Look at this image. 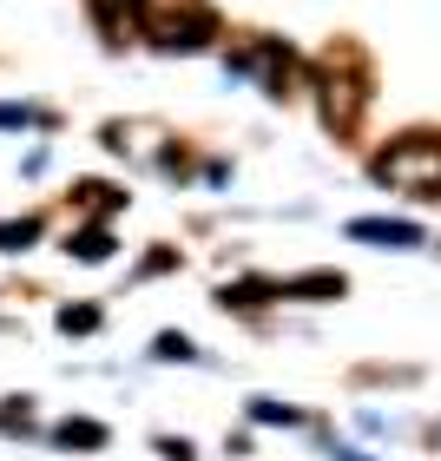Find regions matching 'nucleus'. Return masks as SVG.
Instances as JSON below:
<instances>
[{"label": "nucleus", "instance_id": "obj_1", "mask_svg": "<svg viewBox=\"0 0 441 461\" xmlns=\"http://www.w3.org/2000/svg\"><path fill=\"white\" fill-rule=\"evenodd\" d=\"M369 178L409 198H441V132H409L369 158Z\"/></svg>", "mask_w": 441, "mask_h": 461}, {"label": "nucleus", "instance_id": "obj_2", "mask_svg": "<svg viewBox=\"0 0 441 461\" xmlns=\"http://www.w3.org/2000/svg\"><path fill=\"white\" fill-rule=\"evenodd\" d=\"M212 33H218V20L204 14V7H184V14H165V20H152V40H158V47H184V53L212 47Z\"/></svg>", "mask_w": 441, "mask_h": 461}, {"label": "nucleus", "instance_id": "obj_3", "mask_svg": "<svg viewBox=\"0 0 441 461\" xmlns=\"http://www.w3.org/2000/svg\"><path fill=\"white\" fill-rule=\"evenodd\" d=\"M349 238L382 244V250H415V244H422V224H409V218H356Z\"/></svg>", "mask_w": 441, "mask_h": 461}, {"label": "nucleus", "instance_id": "obj_4", "mask_svg": "<svg viewBox=\"0 0 441 461\" xmlns=\"http://www.w3.org/2000/svg\"><path fill=\"white\" fill-rule=\"evenodd\" d=\"M349 290L343 270H303V277H284V297H297V303H336Z\"/></svg>", "mask_w": 441, "mask_h": 461}, {"label": "nucleus", "instance_id": "obj_5", "mask_svg": "<svg viewBox=\"0 0 441 461\" xmlns=\"http://www.w3.org/2000/svg\"><path fill=\"white\" fill-rule=\"evenodd\" d=\"M277 297H284V284H270V277L218 284V303H224V310H264V303H277Z\"/></svg>", "mask_w": 441, "mask_h": 461}, {"label": "nucleus", "instance_id": "obj_6", "mask_svg": "<svg viewBox=\"0 0 441 461\" xmlns=\"http://www.w3.org/2000/svg\"><path fill=\"white\" fill-rule=\"evenodd\" d=\"M53 442H59V448H79V455H99V448L112 442V429L93 422V415H67V422L53 429Z\"/></svg>", "mask_w": 441, "mask_h": 461}, {"label": "nucleus", "instance_id": "obj_7", "mask_svg": "<svg viewBox=\"0 0 441 461\" xmlns=\"http://www.w3.org/2000/svg\"><path fill=\"white\" fill-rule=\"evenodd\" d=\"M67 250H73L79 264H106V258H112V230H106V218H99V224H86V230H73V238H67Z\"/></svg>", "mask_w": 441, "mask_h": 461}, {"label": "nucleus", "instance_id": "obj_8", "mask_svg": "<svg viewBox=\"0 0 441 461\" xmlns=\"http://www.w3.org/2000/svg\"><path fill=\"white\" fill-rule=\"evenodd\" d=\"M73 198H79V204H93L99 218H112L119 204H125V192H119V185H106V178H79V185H73Z\"/></svg>", "mask_w": 441, "mask_h": 461}, {"label": "nucleus", "instance_id": "obj_9", "mask_svg": "<svg viewBox=\"0 0 441 461\" xmlns=\"http://www.w3.org/2000/svg\"><path fill=\"white\" fill-rule=\"evenodd\" d=\"M99 323H106L99 303H59V330H67V337H93Z\"/></svg>", "mask_w": 441, "mask_h": 461}, {"label": "nucleus", "instance_id": "obj_10", "mask_svg": "<svg viewBox=\"0 0 441 461\" xmlns=\"http://www.w3.org/2000/svg\"><path fill=\"white\" fill-rule=\"evenodd\" d=\"M158 363H198V343L184 337V330H158V343H152Z\"/></svg>", "mask_w": 441, "mask_h": 461}, {"label": "nucleus", "instance_id": "obj_11", "mask_svg": "<svg viewBox=\"0 0 441 461\" xmlns=\"http://www.w3.org/2000/svg\"><path fill=\"white\" fill-rule=\"evenodd\" d=\"M40 218H14V224H0V250H33V238H40Z\"/></svg>", "mask_w": 441, "mask_h": 461}, {"label": "nucleus", "instance_id": "obj_12", "mask_svg": "<svg viewBox=\"0 0 441 461\" xmlns=\"http://www.w3.org/2000/svg\"><path fill=\"white\" fill-rule=\"evenodd\" d=\"M0 429H33V409H27V395H7V409H0Z\"/></svg>", "mask_w": 441, "mask_h": 461}, {"label": "nucleus", "instance_id": "obj_13", "mask_svg": "<svg viewBox=\"0 0 441 461\" xmlns=\"http://www.w3.org/2000/svg\"><path fill=\"white\" fill-rule=\"evenodd\" d=\"M250 415H257V422H290V429L303 422V415H297V409H284V402H250Z\"/></svg>", "mask_w": 441, "mask_h": 461}, {"label": "nucleus", "instance_id": "obj_14", "mask_svg": "<svg viewBox=\"0 0 441 461\" xmlns=\"http://www.w3.org/2000/svg\"><path fill=\"white\" fill-rule=\"evenodd\" d=\"M158 270H178V250H172V244H165V250H152V258L139 264V277H158Z\"/></svg>", "mask_w": 441, "mask_h": 461}, {"label": "nucleus", "instance_id": "obj_15", "mask_svg": "<svg viewBox=\"0 0 441 461\" xmlns=\"http://www.w3.org/2000/svg\"><path fill=\"white\" fill-rule=\"evenodd\" d=\"M158 455H165V461H198V455H192V442H184V435H158Z\"/></svg>", "mask_w": 441, "mask_h": 461}, {"label": "nucleus", "instance_id": "obj_16", "mask_svg": "<svg viewBox=\"0 0 441 461\" xmlns=\"http://www.w3.org/2000/svg\"><path fill=\"white\" fill-rule=\"evenodd\" d=\"M40 113H27V106H0V125H33Z\"/></svg>", "mask_w": 441, "mask_h": 461}]
</instances>
